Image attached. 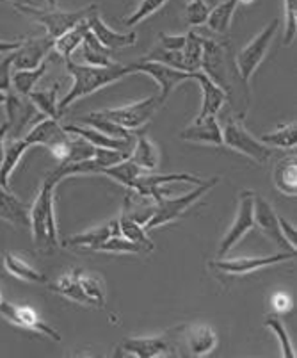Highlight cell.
<instances>
[{"mask_svg":"<svg viewBox=\"0 0 297 358\" xmlns=\"http://www.w3.org/2000/svg\"><path fill=\"white\" fill-rule=\"evenodd\" d=\"M208 16V6L203 0H187V8H185V20L191 27H200L205 25Z\"/></svg>","mask_w":297,"mask_h":358,"instance_id":"obj_45","label":"cell"},{"mask_svg":"<svg viewBox=\"0 0 297 358\" xmlns=\"http://www.w3.org/2000/svg\"><path fill=\"white\" fill-rule=\"evenodd\" d=\"M253 216L254 227H259L267 239L273 241L278 248L287 250V252H296V246H292V244L283 237L282 229H280V216L276 214V210L273 209V205H270L266 198L259 196V194H254Z\"/></svg>","mask_w":297,"mask_h":358,"instance_id":"obj_12","label":"cell"},{"mask_svg":"<svg viewBox=\"0 0 297 358\" xmlns=\"http://www.w3.org/2000/svg\"><path fill=\"white\" fill-rule=\"evenodd\" d=\"M80 285H82L84 292L87 298L91 299L93 307H106V285L103 280L98 275H84L80 273Z\"/></svg>","mask_w":297,"mask_h":358,"instance_id":"obj_40","label":"cell"},{"mask_svg":"<svg viewBox=\"0 0 297 358\" xmlns=\"http://www.w3.org/2000/svg\"><path fill=\"white\" fill-rule=\"evenodd\" d=\"M13 59H15V52L8 54L4 59L0 61V91H11V68Z\"/></svg>","mask_w":297,"mask_h":358,"instance_id":"obj_47","label":"cell"},{"mask_svg":"<svg viewBox=\"0 0 297 358\" xmlns=\"http://www.w3.org/2000/svg\"><path fill=\"white\" fill-rule=\"evenodd\" d=\"M130 161L141 169V171H155L161 162L159 146L145 134H139L133 141V148L129 155Z\"/></svg>","mask_w":297,"mask_h":358,"instance_id":"obj_24","label":"cell"},{"mask_svg":"<svg viewBox=\"0 0 297 358\" xmlns=\"http://www.w3.org/2000/svg\"><path fill=\"white\" fill-rule=\"evenodd\" d=\"M80 273H82V269H73V271L66 273V275H63L61 278L55 280V282H50L48 289H52L54 292H59L64 298L73 299L77 303L91 305V299L87 298L82 285H80Z\"/></svg>","mask_w":297,"mask_h":358,"instance_id":"obj_27","label":"cell"},{"mask_svg":"<svg viewBox=\"0 0 297 358\" xmlns=\"http://www.w3.org/2000/svg\"><path fill=\"white\" fill-rule=\"evenodd\" d=\"M239 2H244V4H249V2H253V0H239Z\"/></svg>","mask_w":297,"mask_h":358,"instance_id":"obj_54","label":"cell"},{"mask_svg":"<svg viewBox=\"0 0 297 358\" xmlns=\"http://www.w3.org/2000/svg\"><path fill=\"white\" fill-rule=\"evenodd\" d=\"M192 80L200 84L201 87V107L196 120H203L208 116H217L223 109L224 102L228 100V93L219 87L214 80H210L203 71H192Z\"/></svg>","mask_w":297,"mask_h":358,"instance_id":"obj_17","label":"cell"},{"mask_svg":"<svg viewBox=\"0 0 297 358\" xmlns=\"http://www.w3.org/2000/svg\"><path fill=\"white\" fill-rule=\"evenodd\" d=\"M54 48V40L48 36L45 38H36L22 43L18 50H15V59H13V68L15 70H32L39 66L47 59L48 52Z\"/></svg>","mask_w":297,"mask_h":358,"instance_id":"obj_19","label":"cell"},{"mask_svg":"<svg viewBox=\"0 0 297 358\" xmlns=\"http://www.w3.org/2000/svg\"><path fill=\"white\" fill-rule=\"evenodd\" d=\"M0 301H2V296H0Z\"/></svg>","mask_w":297,"mask_h":358,"instance_id":"obj_55","label":"cell"},{"mask_svg":"<svg viewBox=\"0 0 297 358\" xmlns=\"http://www.w3.org/2000/svg\"><path fill=\"white\" fill-rule=\"evenodd\" d=\"M280 229H282L283 237H285V239L289 241V243L292 244V246H296V236H297L296 227H292V224H290L289 221L285 220V217L280 216Z\"/></svg>","mask_w":297,"mask_h":358,"instance_id":"obj_49","label":"cell"},{"mask_svg":"<svg viewBox=\"0 0 297 358\" xmlns=\"http://www.w3.org/2000/svg\"><path fill=\"white\" fill-rule=\"evenodd\" d=\"M161 106L162 102L161 99H159V95H153L148 96V99L139 100V102L129 103V106L114 107V109H103L98 110V113L102 116H106L107 120H110V122L122 125L123 129L133 132V130H139L143 129V127L148 125Z\"/></svg>","mask_w":297,"mask_h":358,"instance_id":"obj_7","label":"cell"},{"mask_svg":"<svg viewBox=\"0 0 297 358\" xmlns=\"http://www.w3.org/2000/svg\"><path fill=\"white\" fill-rule=\"evenodd\" d=\"M130 154H125V152H119V150L113 148H102V146H94V154L93 161L96 162L100 168H109V166L117 164V162L125 161Z\"/></svg>","mask_w":297,"mask_h":358,"instance_id":"obj_46","label":"cell"},{"mask_svg":"<svg viewBox=\"0 0 297 358\" xmlns=\"http://www.w3.org/2000/svg\"><path fill=\"white\" fill-rule=\"evenodd\" d=\"M93 6V4H91ZM91 6L87 8L78 9V11H59V9H38L32 8V6H22V4H15V8L18 11L25 13L36 20L38 24L43 25L47 29V36L50 40H55L61 34H64L66 31L73 29L75 25L80 24L87 18L91 11Z\"/></svg>","mask_w":297,"mask_h":358,"instance_id":"obj_6","label":"cell"},{"mask_svg":"<svg viewBox=\"0 0 297 358\" xmlns=\"http://www.w3.org/2000/svg\"><path fill=\"white\" fill-rule=\"evenodd\" d=\"M89 27H87L86 20L80 22V24L75 25L73 29L66 31L64 34H61L59 38L54 40V50L57 52L59 55H63V59L68 61L71 59V55L78 50L80 43H82L84 36L87 34Z\"/></svg>","mask_w":297,"mask_h":358,"instance_id":"obj_33","label":"cell"},{"mask_svg":"<svg viewBox=\"0 0 297 358\" xmlns=\"http://www.w3.org/2000/svg\"><path fill=\"white\" fill-rule=\"evenodd\" d=\"M254 193L251 189H244L239 194V210H237V217L231 223V227L228 229V232L224 234V237L221 239L219 250H217V259H224L231 250L240 243L244 236L249 232L254 227Z\"/></svg>","mask_w":297,"mask_h":358,"instance_id":"obj_9","label":"cell"},{"mask_svg":"<svg viewBox=\"0 0 297 358\" xmlns=\"http://www.w3.org/2000/svg\"><path fill=\"white\" fill-rule=\"evenodd\" d=\"M117 223H119V234H122L123 237H126V239H130L132 243L143 246L146 252H152L153 243L148 237V230H146L141 223H137L136 220H132V217L129 216H122L117 220Z\"/></svg>","mask_w":297,"mask_h":358,"instance_id":"obj_38","label":"cell"},{"mask_svg":"<svg viewBox=\"0 0 297 358\" xmlns=\"http://www.w3.org/2000/svg\"><path fill=\"white\" fill-rule=\"evenodd\" d=\"M217 184H219V177H212L208 178V180H203L201 184H198L194 189L182 194V196L178 198L164 196L161 201H157L155 203V209H153L152 217L145 223V229L146 230L159 229V227H162V224H168L171 223V221L178 220L185 210L191 209L196 201L201 200V198H203L208 191L214 189Z\"/></svg>","mask_w":297,"mask_h":358,"instance_id":"obj_3","label":"cell"},{"mask_svg":"<svg viewBox=\"0 0 297 358\" xmlns=\"http://www.w3.org/2000/svg\"><path fill=\"white\" fill-rule=\"evenodd\" d=\"M297 32V0H285V32H283V45L289 47L296 40Z\"/></svg>","mask_w":297,"mask_h":358,"instance_id":"obj_44","label":"cell"},{"mask_svg":"<svg viewBox=\"0 0 297 358\" xmlns=\"http://www.w3.org/2000/svg\"><path fill=\"white\" fill-rule=\"evenodd\" d=\"M266 327L273 331L280 341V346H282V353L285 358H294L296 357V350H294L292 343H290L289 334L285 330V324L282 323V319L276 317V315H269L266 319Z\"/></svg>","mask_w":297,"mask_h":358,"instance_id":"obj_43","label":"cell"},{"mask_svg":"<svg viewBox=\"0 0 297 358\" xmlns=\"http://www.w3.org/2000/svg\"><path fill=\"white\" fill-rule=\"evenodd\" d=\"M221 129H223V145L235 150V152H239V154L246 155L251 161L259 162V164H266L270 159V155H273L270 146L263 145L260 139H256L247 132L242 118L228 120Z\"/></svg>","mask_w":297,"mask_h":358,"instance_id":"obj_5","label":"cell"},{"mask_svg":"<svg viewBox=\"0 0 297 358\" xmlns=\"http://www.w3.org/2000/svg\"><path fill=\"white\" fill-rule=\"evenodd\" d=\"M296 252H283L274 253L269 257H239V259H217L210 262V268L215 271L224 273V275H247V273H254L259 269L269 268L274 264H282L287 260L294 259Z\"/></svg>","mask_w":297,"mask_h":358,"instance_id":"obj_11","label":"cell"},{"mask_svg":"<svg viewBox=\"0 0 297 358\" xmlns=\"http://www.w3.org/2000/svg\"><path fill=\"white\" fill-rule=\"evenodd\" d=\"M24 41H2L0 40V54H11V52L18 50Z\"/></svg>","mask_w":297,"mask_h":358,"instance_id":"obj_51","label":"cell"},{"mask_svg":"<svg viewBox=\"0 0 297 358\" xmlns=\"http://www.w3.org/2000/svg\"><path fill=\"white\" fill-rule=\"evenodd\" d=\"M274 185L287 196H296L297 193V161L296 154L285 155L274 166Z\"/></svg>","mask_w":297,"mask_h":358,"instance_id":"obj_25","label":"cell"},{"mask_svg":"<svg viewBox=\"0 0 297 358\" xmlns=\"http://www.w3.org/2000/svg\"><path fill=\"white\" fill-rule=\"evenodd\" d=\"M201 68L208 79L214 80L224 91H230V73L226 66V55L223 47L215 41L203 38V54H201Z\"/></svg>","mask_w":297,"mask_h":358,"instance_id":"obj_15","label":"cell"},{"mask_svg":"<svg viewBox=\"0 0 297 358\" xmlns=\"http://www.w3.org/2000/svg\"><path fill=\"white\" fill-rule=\"evenodd\" d=\"M29 148H31V143L25 138H9V143H6L4 161L0 166V185L2 187L9 189V178H11L13 171L20 164V161H22V157H24Z\"/></svg>","mask_w":297,"mask_h":358,"instance_id":"obj_26","label":"cell"},{"mask_svg":"<svg viewBox=\"0 0 297 358\" xmlns=\"http://www.w3.org/2000/svg\"><path fill=\"white\" fill-rule=\"evenodd\" d=\"M185 344L189 348V353L194 357H203V355L210 353L217 344V335H215L214 328L207 327V324H196L187 331L185 337Z\"/></svg>","mask_w":297,"mask_h":358,"instance_id":"obj_29","label":"cell"},{"mask_svg":"<svg viewBox=\"0 0 297 358\" xmlns=\"http://www.w3.org/2000/svg\"><path fill=\"white\" fill-rule=\"evenodd\" d=\"M86 24L89 27L91 34L100 41V45H103L109 50L114 48H126L136 45L137 41V32L129 31V32H117L114 29H110L106 22L102 20V16L98 13L96 6H91V11L86 18Z\"/></svg>","mask_w":297,"mask_h":358,"instance_id":"obj_14","label":"cell"},{"mask_svg":"<svg viewBox=\"0 0 297 358\" xmlns=\"http://www.w3.org/2000/svg\"><path fill=\"white\" fill-rule=\"evenodd\" d=\"M178 138L187 143L223 146V129H221V123L217 122V116H208L203 120H194L191 125L180 130Z\"/></svg>","mask_w":297,"mask_h":358,"instance_id":"obj_16","label":"cell"},{"mask_svg":"<svg viewBox=\"0 0 297 358\" xmlns=\"http://www.w3.org/2000/svg\"><path fill=\"white\" fill-rule=\"evenodd\" d=\"M185 40H187V34L180 36V34H164L162 32L159 36V45L166 50H182L185 47Z\"/></svg>","mask_w":297,"mask_h":358,"instance_id":"obj_48","label":"cell"},{"mask_svg":"<svg viewBox=\"0 0 297 358\" xmlns=\"http://www.w3.org/2000/svg\"><path fill=\"white\" fill-rule=\"evenodd\" d=\"M237 6H239V0H223L212 11H208L205 25L217 34H226L231 27V22H233Z\"/></svg>","mask_w":297,"mask_h":358,"instance_id":"obj_32","label":"cell"},{"mask_svg":"<svg viewBox=\"0 0 297 358\" xmlns=\"http://www.w3.org/2000/svg\"><path fill=\"white\" fill-rule=\"evenodd\" d=\"M31 146H47L52 148L55 145H61V143H66L70 139V134L63 129V125L59 123V120L54 118H43L39 120L34 127L27 132L25 136Z\"/></svg>","mask_w":297,"mask_h":358,"instance_id":"obj_20","label":"cell"},{"mask_svg":"<svg viewBox=\"0 0 297 358\" xmlns=\"http://www.w3.org/2000/svg\"><path fill=\"white\" fill-rule=\"evenodd\" d=\"M169 335H162V337H133V338H125L119 348H117V353L122 355H132V357L139 358H152V357H161V355H169L171 353V341H169Z\"/></svg>","mask_w":297,"mask_h":358,"instance_id":"obj_18","label":"cell"},{"mask_svg":"<svg viewBox=\"0 0 297 358\" xmlns=\"http://www.w3.org/2000/svg\"><path fill=\"white\" fill-rule=\"evenodd\" d=\"M80 52V57H82V64H89V66H110L114 63L113 57H110V50L106 48L103 45H100V41L91 34V31H87V34L84 36L82 43L78 47Z\"/></svg>","mask_w":297,"mask_h":358,"instance_id":"obj_30","label":"cell"},{"mask_svg":"<svg viewBox=\"0 0 297 358\" xmlns=\"http://www.w3.org/2000/svg\"><path fill=\"white\" fill-rule=\"evenodd\" d=\"M168 2L169 0H141V4L137 6L136 11L125 18V25L126 27H133V25L141 24V22H145L148 16L155 15V13L159 11L162 6L168 4Z\"/></svg>","mask_w":297,"mask_h":358,"instance_id":"obj_42","label":"cell"},{"mask_svg":"<svg viewBox=\"0 0 297 358\" xmlns=\"http://www.w3.org/2000/svg\"><path fill=\"white\" fill-rule=\"evenodd\" d=\"M175 182H184V184H192L198 185L201 184V178L194 177L191 173H168V175H139L133 184V187L130 191H136L137 194H143V196L150 198L157 203V201H161L164 198V191L166 185L168 184H175Z\"/></svg>","mask_w":297,"mask_h":358,"instance_id":"obj_13","label":"cell"},{"mask_svg":"<svg viewBox=\"0 0 297 358\" xmlns=\"http://www.w3.org/2000/svg\"><path fill=\"white\" fill-rule=\"evenodd\" d=\"M94 252H106V253H148L143 246L132 243L130 239L123 237L122 234L119 236H113L98 246Z\"/></svg>","mask_w":297,"mask_h":358,"instance_id":"obj_41","label":"cell"},{"mask_svg":"<svg viewBox=\"0 0 297 358\" xmlns=\"http://www.w3.org/2000/svg\"><path fill=\"white\" fill-rule=\"evenodd\" d=\"M63 129L66 130L70 136H78V138L86 139L87 143H91L93 146H102V148H113V150H119V152H125V154H130L133 148V141L136 138H129V139H117V138H110V136L102 134L100 130L91 129L87 125H63Z\"/></svg>","mask_w":297,"mask_h":358,"instance_id":"obj_21","label":"cell"},{"mask_svg":"<svg viewBox=\"0 0 297 358\" xmlns=\"http://www.w3.org/2000/svg\"><path fill=\"white\" fill-rule=\"evenodd\" d=\"M6 100H8V93H6V91H0V106H4Z\"/></svg>","mask_w":297,"mask_h":358,"instance_id":"obj_53","label":"cell"},{"mask_svg":"<svg viewBox=\"0 0 297 358\" xmlns=\"http://www.w3.org/2000/svg\"><path fill=\"white\" fill-rule=\"evenodd\" d=\"M48 63L47 59L39 66L32 68V70H13L11 73V91H15L16 95L25 96L29 99L32 91H34V86L38 84V80L47 73Z\"/></svg>","mask_w":297,"mask_h":358,"instance_id":"obj_31","label":"cell"},{"mask_svg":"<svg viewBox=\"0 0 297 358\" xmlns=\"http://www.w3.org/2000/svg\"><path fill=\"white\" fill-rule=\"evenodd\" d=\"M8 123H2L0 125V166H2V161H4V148H6V138H8Z\"/></svg>","mask_w":297,"mask_h":358,"instance_id":"obj_52","label":"cell"},{"mask_svg":"<svg viewBox=\"0 0 297 358\" xmlns=\"http://www.w3.org/2000/svg\"><path fill=\"white\" fill-rule=\"evenodd\" d=\"M66 70L71 79H73V84H71L66 96L63 100H59V110L61 113L77 100L86 99V96L93 95L94 91L125 79L126 75H132L129 66H123L119 63H113L110 66H89V64L75 63L73 59L66 61Z\"/></svg>","mask_w":297,"mask_h":358,"instance_id":"obj_1","label":"cell"},{"mask_svg":"<svg viewBox=\"0 0 297 358\" xmlns=\"http://www.w3.org/2000/svg\"><path fill=\"white\" fill-rule=\"evenodd\" d=\"M59 84H54L50 90H39L32 91L29 95V100L32 102V106L38 109V113L45 116V118H54L61 120V110H59Z\"/></svg>","mask_w":297,"mask_h":358,"instance_id":"obj_34","label":"cell"},{"mask_svg":"<svg viewBox=\"0 0 297 358\" xmlns=\"http://www.w3.org/2000/svg\"><path fill=\"white\" fill-rule=\"evenodd\" d=\"M2 264H4V269L9 275L24 280V282H29V284H48L47 276L43 273H39L38 269L32 268L27 260L15 255V253H2Z\"/></svg>","mask_w":297,"mask_h":358,"instance_id":"obj_28","label":"cell"},{"mask_svg":"<svg viewBox=\"0 0 297 358\" xmlns=\"http://www.w3.org/2000/svg\"><path fill=\"white\" fill-rule=\"evenodd\" d=\"M182 54H184L185 71H200L201 54H203V38L200 34H196L194 31H189Z\"/></svg>","mask_w":297,"mask_h":358,"instance_id":"obj_39","label":"cell"},{"mask_svg":"<svg viewBox=\"0 0 297 358\" xmlns=\"http://www.w3.org/2000/svg\"><path fill=\"white\" fill-rule=\"evenodd\" d=\"M0 220L9 221L15 227L31 224V207L0 185Z\"/></svg>","mask_w":297,"mask_h":358,"instance_id":"obj_23","label":"cell"},{"mask_svg":"<svg viewBox=\"0 0 297 358\" xmlns=\"http://www.w3.org/2000/svg\"><path fill=\"white\" fill-rule=\"evenodd\" d=\"M126 66H129L130 73H145L155 80L159 90H161L159 91V99H161L162 103H166V100L169 99V95L178 84L185 83V80H192V71L176 70V68L168 66V64L145 59V57H141V61H137L133 64H126Z\"/></svg>","mask_w":297,"mask_h":358,"instance_id":"obj_8","label":"cell"},{"mask_svg":"<svg viewBox=\"0 0 297 358\" xmlns=\"http://www.w3.org/2000/svg\"><path fill=\"white\" fill-rule=\"evenodd\" d=\"M260 141L267 146H274V148L296 150V141H297L296 122L278 127V129L273 130V132H267V134H263L262 138H260Z\"/></svg>","mask_w":297,"mask_h":358,"instance_id":"obj_37","label":"cell"},{"mask_svg":"<svg viewBox=\"0 0 297 358\" xmlns=\"http://www.w3.org/2000/svg\"><path fill=\"white\" fill-rule=\"evenodd\" d=\"M143 171L130 161L129 157L125 161L117 162V164L109 166V168H103L102 173L100 175H106V177H110L113 180H116L117 184H122L123 187L126 189H132L133 184H136L137 177L141 175Z\"/></svg>","mask_w":297,"mask_h":358,"instance_id":"obj_35","label":"cell"},{"mask_svg":"<svg viewBox=\"0 0 297 358\" xmlns=\"http://www.w3.org/2000/svg\"><path fill=\"white\" fill-rule=\"evenodd\" d=\"M119 236V223L117 220L109 221V223L96 227V229L86 230L82 234L71 236L63 241V246H70V248H89L96 250L102 243H106L109 237Z\"/></svg>","mask_w":297,"mask_h":358,"instance_id":"obj_22","label":"cell"},{"mask_svg":"<svg viewBox=\"0 0 297 358\" xmlns=\"http://www.w3.org/2000/svg\"><path fill=\"white\" fill-rule=\"evenodd\" d=\"M278 29L280 20L278 18H274V20L270 22L269 25H266L259 34L254 36L253 40L237 54V57H235V70H237L240 80H242L246 86L249 84L251 77H253V73L256 71V68H259L260 64L263 63V59H266L267 52H269L274 38L278 34Z\"/></svg>","mask_w":297,"mask_h":358,"instance_id":"obj_4","label":"cell"},{"mask_svg":"<svg viewBox=\"0 0 297 358\" xmlns=\"http://www.w3.org/2000/svg\"><path fill=\"white\" fill-rule=\"evenodd\" d=\"M0 315L11 324H15V327L24 328V330L38 331V334L41 335H47L48 338H52L55 343L61 341V335H59L54 328L48 327L45 321H41L38 312L32 307H29V305L11 303V301L2 299V301H0Z\"/></svg>","mask_w":297,"mask_h":358,"instance_id":"obj_10","label":"cell"},{"mask_svg":"<svg viewBox=\"0 0 297 358\" xmlns=\"http://www.w3.org/2000/svg\"><path fill=\"white\" fill-rule=\"evenodd\" d=\"M80 123H82V125L91 127V129L100 130L102 134L110 136V138H117V139L133 138L130 130L123 129L122 125H117V123H114V122H110V120H107L106 116L100 115L98 110H96V113H89V115L82 116V118H80Z\"/></svg>","mask_w":297,"mask_h":358,"instance_id":"obj_36","label":"cell"},{"mask_svg":"<svg viewBox=\"0 0 297 358\" xmlns=\"http://www.w3.org/2000/svg\"><path fill=\"white\" fill-rule=\"evenodd\" d=\"M59 182L52 175L45 178L38 196L31 207V232L36 248L52 252L59 246L57 221L54 210V189Z\"/></svg>","mask_w":297,"mask_h":358,"instance_id":"obj_2","label":"cell"},{"mask_svg":"<svg viewBox=\"0 0 297 358\" xmlns=\"http://www.w3.org/2000/svg\"><path fill=\"white\" fill-rule=\"evenodd\" d=\"M273 303L280 312H285L292 307V303H290V298L287 294H276L273 298Z\"/></svg>","mask_w":297,"mask_h":358,"instance_id":"obj_50","label":"cell"}]
</instances>
